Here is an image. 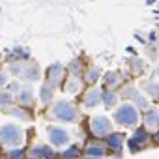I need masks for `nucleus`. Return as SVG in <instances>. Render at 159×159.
I'll use <instances>...</instances> for the list:
<instances>
[{"instance_id":"1","label":"nucleus","mask_w":159,"mask_h":159,"mask_svg":"<svg viewBox=\"0 0 159 159\" xmlns=\"http://www.w3.org/2000/svg\"><path fill=\"white\" fill-rule=\"evenodd\" d=\"M25 140V131L17 124H6L0 127V144L4 146H21Z\"/></svg>"},{"instance_id":"2","label":"nucleus","mask_w":159,"mask_h":159,"mask_svg":"<svg viewBox=\"0 0 159 159\" xmlns=\"http://www.w3.org/2000/svg\"><path fill=\"white\" fill-rule=\"evenodd\" d=\"M52 118L58 120V122H69V124H73L79 118V112L73 107V103H69V101H58L52 107Z\"/></svg>"},{"instance_id":"3","label":"nucleus","mask_w":159,"mask_h":159,"mask_svg":"<svg viewBox=\"0 0 159 159\" xmlns=\"http://www.w3.org/2000/svg\"><path fill=\"white\" fill-rule=\"evenodd\" d=\"M114 120L120 124V125H133L137 120H139V112L133 105L125 103V105H120L116 111H114Z\"/></svg>"},{"instance_id":"4","label":"nucleus","mask_w":159,"mask_h":159,"mask_svg":"<svg viewBox=\"0 0 159 159\" xmlns=\"http://www.w3.org/2000/svg\"><path fill=\"white\" fill-rule=\"evenodd\" d=\"M90 129H92V133L96 137H105V135H109L112 131V124L105 116H94L90 120Z\"/></svg>"},{"instance_id":"5","label":"nucleus","mask_w":159,"mask_h":159,"mask_svg":"<svg viewBox=\"0 0 159 159\" xmlns=\"http://www.w3.org/2000/svg\"><path fill=\"white\" fill-rule=\"evenodd\" d=\"M47 133H49V140L52 146H66L69 142V133L64 131L62 127H49Z\"/></svg>"},{"instance_id":"6","label":"nucleus","mask_w":159,"mask_h":159,"mask_svg":"<svg viewBox=\"0 0 159 159\" xmlns=\"http://www.w3.org/2000/svg\"><path fill=\"white\" fill-rule=\"evenodd\" d=\"M32 159H54L56 157V153L49 148V146H45V144H38V146H34L32 150H30V153H28Z\"/></svg>"},{"instance_id":"7","label":"nucleus","mask_w":159,"mask_h":159,"mask_svg":"<svg viewBox=\"0 0 159 159\" xmlns=\"http://www.w3.org/2000/svg\"><path fill=\"white\" fill-rule=\"evenodd\" d=\"M13 71L15 73H21V77H25V79H28V81H38L39 79V67L38 66H34V64H28V66H25V67H13Z\"/></svg>"},{"instance_id":"8","label":"nucleus","mask_w":159,"mask_h":159,"mask_svg":"<svg viewBox=\"0 0 159 159\" xmlns=\"http://www.w3.org/2000/svg\"><path fill=\"white\" fill-rule=\"evenodd\" d=\"M47 75H49V83H51V86H52V88L58 86L60 81H62V75H64V66H62V64H52V66H49Z\"/></svg>"},{"instance_id":"9","label":"nucleus","mask_w":159,"mask_h":159,"mask_svg":"<svg viewBox=\"0 0 159 159\" xmlns=\"http://www.w3.org/2000/svg\"><path fill=\"white\" fill-rule=\"evenodd\" d=\"M148 142V133L144 131V129H139V131H135V135L129 139V150L131 152H137V148H142L144 144Z\"/></svg>"},{"instance_id":"10","label":"nucleus","mask_w":159,"mask_h":159,"mask_svg":"<svg viewBox=\"0 0 159 159\" xmlns=\"http://www.w3.org/2000/svg\"><path fill=\"white\" fill-rule=\"evenodd\" d=\"M103 101V96H101V92L99 90H90V92H86V96H84V107L86 109H92V107H98L99 103Z\"/></svg>"},{"instance_id":"11","label":"nucleus","mask_w":159,"mask_h":159,"mask_svg":"<svg viewBox=\"0 0 159 159\" xmlns=\"http://www.w3.org/2000/svg\"><path fill=\"white\" fill-rule=\"evenodd\" d=\"M144 124H146V127H150V129H157V127H159V111L150 109V111L146 112V116H144Z\"/></svg>"},{"instance_id":"12","label":"nucleus","mask_w":159,"mask_h":159,"mask_svg":"<svg viewBox=\"0 0 159 159\" xmlns=\"http://www.w3.org/2000/svg\"><path fill=\"white\" fill-rule=\"evenodd\" d=\"M122 142H124V137H122L120 133H114V135L107 137V144H109V148H111V150H120Z\"/></svg>"},{"instance_id":"13","label":"nucleus","mask_w":159,"mask_h":159,"mask_svg":"<svg viewBox=\"0 0 159 159\" xmlns=\"http://www.w3.org/2000/svg\"><path fill=\"white\" fill-rule=\"evenodd\" d=\"M15 92H10V90H4V92H0V105H2V109H6V107H10L11 103H13V96Z\"/></svg>"},{"instance_id":"14","label":"nucleus","mask_w":159,"mask_h":159,"mask_svg":"<svg viewBox=\"0 0 159 159\" xmlns=\"http://www.w3.org/2000/svg\"><path fill=\"white\" fill-rule=\"evenodd\" d=\"M34 101V92L30 88H25L23 92H19V103L21 105H30Z\"/></svg>"},{"instance_id":"15","label":"nucleus","mask_w":159,"mask_h":159,"mask_svg":"<svg viewBox=\"0 0 159 159\" xmlns=\"http://www.w3.org/2000/svg\"><path fill=\"white\" fill-rule=\"evenodd\" d=\"M86 155L88 157H103L105 155V150L101 146H98V144H90L86 148Z\"/></svg>"},{"instance_id":"16","label":"nucleus","mask_w":159,"mask_h":159,"mask_svg":"<svg viewBox=\"0 0 159 159\" xmlns=\"http://www.w3.org/2000/svg\"><path fill=\"white\" fill-rule=\"evenodd\" d=\"M133 92H135L133 88H127V90H125V96H127V98H133V99H135V101H137V103H139L140 107H148L146 99H144V98H142L140 94H133Z\"/></svg>"},{"instance_id":"17","label":"nucleus","mask_w":159,"mask_h":159,"mask_svg":"<svg viewBox=\"0 0 159 159\" xmlns=\"http://www.w3.org/2000/svg\"><path fill=\"white\" fill-rule=\"evenodd\" d=\"M116 101H118V96H116L114 92H107V94H103V103H105L107 107H114Z\"/></svg>"},{"instance_id":"18","label":"nucleus","mask_w":159,"mask_h":159,"mask_svg":"<svg viewBox=\"0 0 159 159\" xmlns=\"http://www.w3.org/2000/svg\"><path fill=\"white\" fill-rule=\"evenodd\" d=\"M105 77H107L105 81H107V86H109V90H112V88H114V86L120 83V79H118V75H116V73H107Z\"/></svg>"},{"instance_id":"19","label":"nucleus","mask_w":159,"mask_h":159,"mask_svg":"<svg viewBox=\"0 0 159 159\" xmlns=\"http://www.w3.org/2000/svg\"><path fill=\"white\" fill-rule=\"evenodd\" d=\"M51 98H52V86L47 84V86H43V90H41V101H43V103H49Z\"/></svg>"},{"instance_id":"20","label":"nucleus","mask_w":159,"mask_h":159,"mask_svg":"<svg viewBox=\"0 0 159 159\" xmlns=\"http://www.w3.org/2000/svg\"><path fill=\"white\" fill-rule=\"evenodd\" d=\"M62 157H64V159H73V157H79V148H75V146L67 148V150L62 153Z\"/></svg>"},{"instance_id":"21","label":"nucleus","mask_w":159,"mask_h":159,"mask_svg":"<svg viewBox=\"0 0 159 159\" xmlns=\"http://www.w3.org/2000/svg\"><path fill=\"white\" fill-rule=\"evenodd\" d=\"M99 73H101V69H99V67H90V71H88V77H86V79H88L90 83H96L98 79H99Z\"/></svg>"},{"instance_id":"22","label":"nucleus","mask_w":159,"mask_h":159,"mask_svg":"<svg viewBox=\"0 0 159 159\" xmlns=\"http://www.w3.org/2000/svg\"><path fill=\"white\" fill-rule=\"evenodd\" d=\"M146 88L150 90V92H148L150 96H153V98H159V84H148Z\"/></svg>"},{"instance_id":"23","label":"nucleus","mask_w":159,"mask_h":159,"mask_svg":"<svg viewBox=\"0 0 159 159\" xmlns=\"http://www.w3.org/2000/svg\"><path fill=\"white\" fill-rule=\"evenodd\" d=\"M77 86L81 88V81H79V79H73V81L67 84V90H69V92H75V90H77Z\"/></svg>"},{"instance_id":"24","label":"nucleus","mask_w":159,"mask_h":159,"mask_svg":"<svg viewBox=\"0 0 159 159\" xmlns=\"http://www.w3.org/2000/svg\"><path fill=\"white\" fill-rule=\"evenodd\" d=\"M25 157V153H23V150H11V159H23Z\"/></svg>"},{"instance_id":"25","label":"nucleus","mask_w":159,"mask_h":159,"mask_svg":"<svg viewBox=\"0 0 159 159\" xmlns=\"http://www.w3.org/2000/svg\"><path fill=\"white\" fill-rule=\"evenodd\" d=\"M6 81H8V79H6V73H0V86L6 84Z\"/></svg>"},{"instance_id":"26","label":"nucleus","mask_w":159,"mask_h":159,"mask_svg":"<svg viewBox=\"0 0 159 159\" xmlns=\"http://www.w3.org/2000/svg\"><path fill=\"white\" fill-rule=\"evenodd\" d=\"M155 140H157V142H159V131H157V133H155Z\"/></svg>"}]
</instances>
